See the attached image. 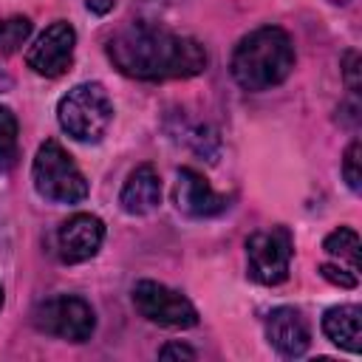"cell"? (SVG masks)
I'll list each match as a JSON object with an SVG mask.
<instances>
[{"label": "cell", "instance_id": "1", "mask_svg": "<svg viewBox=\"0 0 362 362\" xmlns=\"http://www.w3.org/2000/svg\"><path fill=\"white\" fill-rule=\"evenodd\" d=\"M107 59L130 79H189L206 71V48L195 37L175 34L147 20L127 23L107 40Z\"/></svg>", "mask_w": 362, "mask_h": 362}, {"label": "cell", "instance_id": "2", "mask_svg": "<svg viewBox=\"0 0 362 362\" xmlns=\"http://www.w3.org/2000/svg\"><path fill=\"white\" fill-rule=\"evenodd\" d=\"M294 42L280 25H260L240 37L232 51V79L252 93L277 88L294 71Z\"/></svg>", "mask_w": 362, "mask_h": 362}, {"label": "cell", "instance_id": "3", "mask_svg": "<svg viewBox=\"0 0 362 362\" xmlns=\"http://www.w3.org/2000/svg\"><path fill=\"white\" fill-rule=\"evenodd\" d=\"M57 119L74 141H99L113 122V102L99 82H79L59 99Z\"/></svg>", "mask_w": 362, "mask_h": 362}, {"label": "cell", "instance_id": "4", "mask_svg": "<svg viewBox=\"0 0 362 362\" xmlns=\"http://www.w3.org/2000/svg\"><path fill=\"white\" fill-rule=\"evenodd\" d=\"M31 181L40 198L51 204H79L88 198V181L82 170L76 167L71 153L54 139L37 147V156L31 164Z\"/></svg>", "mask_w": 362, "mask_h": 362}, {"label": "cell", "instance_id": "5", "mask_svg": "<svg viewBox=\"0 0 362 362\" xmlns=\"http://www.w3.org/2000/svg\"><path fill=\"white\" fill-rule=\"evenodd\" d=\"M31 322L37 331L65 342H88L96 331V314L88 300L76 294H54L34 305Z\"/></svg>", "mask_w": 362, "mask_h": 362}, {"label": "cell", "instance_id": "6", "mask_svg": "<svg viewBox=\"0 0 362 362\" xmlns=\"http://www.w3.org/2000/svg\"><path fill=\"white\" fill-rule=\"evenodd\" d=\"M294 243L286 226L260 229L246 240V269L249 277L263 286H277L288 277Z\"/></svg>", "mask_w": 362, "mask_h": 362}, {"label": "cell", "instance_id": "7", "mask_svg": "<svg viewBox=\"0 0 362 362\" xmlns=\"http://www.w3.org/2000/svg\"><path fill=\"white\" fill-rule=\"evenodd\" d=\"M133 305L136 311L156 325L164 328H192L198 325L195 305L175 288L156 283V280H139L133 286Z\"/></svg>", "mask_w": 362, "mask_h": 362}, {"label": "cell", "instance_id": "8", "mask_svg": "<svg viewBox=\"0 0 362 362\" xmlns=\"http://www.w3.org/2000/svg\"><path fill=\"white\" fill-rule=\"evenodd\" d=\"M74 48H76V31L71 23L57 20L51 23L28 48L25 62L34 74L45 76V79H57L62 74L71 71L74 65Z\"/></svg>", "mask_w": 362, "mask_h": 362}, {"label": "cell", "instance_id": "9", "mask_svg": "<svg viewBox=\"0 0 362 362\" xmlns=\"http://www.w3.org/2000/svg\"><path fill=\"white\" fill-rule=\"evenodd\" d=\"M105 240V223L90 212H76L57 229V255L62 263H85L90 260Z\"/></svg>", "mask_w": 362, "mask_h": 362}, {"label": "cell", "instance_id": "10", "mask_svg": "<svg viewBox=\"0 0 362 362\" xmlns=\"http://www.w3.org/2000/svg\"><path fill=\"white\" fill-rule=\"evenodd\" d=\"M263 331H266V339L269 345L280 354V356H303L311 345V328H308V320L303 317L300 308H291V305H277L266 314V322H263Z\"/></svg>", "mask_w": 362, "mask_h": 362}, {"label": "cell", "instance_id": "11", "mask_svg": "<svg viewBox=\"0 0 362 362\" xmlns=\"http://www.w3.org/2000/svg\"><path fill=\"white\" fill-rule=\"evenodd\" d=\"M175 204L189 218H212V215H221L223 209H229V198L215 192L209 187V181L192 167H181L178 170Z\"/></svg>", "mask_w": 362, "mask_h": 362}, {"label": "cell", "instance_id": "12", "mask_svg": "<svg viewBox=\"0 0 362 362\" xmlns=\"http://www.w3.org/2000/svg\"><path fill=\"white\" fill-rule=\"evenodd\" d=\"M119 204L127 215H150L161 204V178L153 164H139L124 178Z\"/></svg>", "mask_w": 362, "mask_h": 362}, {"label": "cell", "instance_id": "13", "mask_svg": "<svg viewBox=\"0 0 362 362\" xmlns=\"http://www.w3.org/2000/svg\"><path fill=\"white\" fill-rule=\"evenodd\" d=\"M322 334L342 351L359 354L362 348V308L359 305H334L322 317Z\"/></svg>", "mask_w": 362, "mask_h": 362}, {"label": "cell", "instance_id": "14", "mask_svg": "<svg viewBox=\"0 0 362 362\" xmlns=\"http://www.w3.org/2000/svg\"><path fill=\"white\" fill-rule=\"evenodd\" d=\"M322 249L331 257H337L339 263L345 260L351 272H359V235H356V229L339 226V229L328 232L325 240H322Z\"/></svg>", "mask_w": 362, "mask_h": 362}, {"label": "cell", "instance_id": "15", "mask_svg": "<svg viewBox=\"0 0 362 362\" xmlns=\"http://www.w3.org/2000/svg\"><path fill=\"white\" fill-rule=\"evenodd\" d=\"M20 141H17V116L11 107L0 105V173H8L17 164Z\"/></svg>", "mask_w": 362, "mask_h": 362}, {"label": "cell", "instance_id": "16", "mask_svg": "<svg viewBox=\"0 0 362 362\" xmlns=\"http://www.w3.org/2000/svg\"><path fill=\"white\" fill-rule=\"evenodd\" d=\"M31 37V20L23 14L0 20V54H14Z\"/></svg>", "mask_w": 362, "mask_h": 362}, {"label": "cell", "instance_id": "17", "mask_svg": "<svg viewBox=\"0 0 362 362\" xmlns=\"http://www.w3.org/2000/svg\"><path fill=\"white\" fill-rule=\"evenodd\" d=\"M359 164H362V144H359V139H354L348 144L345 156H342V178H345V184L354 192L362 189V170H359Z\"/></svg>", "mask_w": 362, "mask_h": 362}, {"label": "cell", "instance_id": "18", "mask_svg": "<svg viewBox=\"0 0 362 362\" xmlns=\"http://www.w3.org/2000/svg\"><path fill=\"white\" fill-rule=\"evenodd\" d=\"M320 274L328 280V283H334V286H339V288H356V272H351V269H342V263H322L320 266Z\"/></svg>", "mask_w": 362, "mask_h": 362}, {"label": "cell", "instance_id": "19", "mask_svg": "<svg viewBox=\"0 0 362 362\" xmlns=\"http://www.w3.org/2000/svg\"><path fill=\"white\" fill-rule=\"evenodd\" d=\"M342 76L348 85V93H359V54L348 51L342 59Z\"/></svg>", "mask_w": 362, "mask_h": 362}, {"label": "cell", "instance_id": "20", "mask_svg": "<svg viewBox=\"0 0 362 362\" xmlns=\"http://www.w3.org/2000/svg\"><path fill=\"white\" fill-rule=\"evenodd\" d=\"M158 356L161 359H195L198 354L184 342H167L164 348H158Z\"/></svg>", "mask_w": 362, "mask_h": 362}, {"label": "cell", "instance_id": "21", "mask_svg": "<svg viewBox=\"0 0 362 362\" xmlns=\"http://www.w3.org/2000/svg\"><path fill=\"white\" fill-rule=\"evenodd\" d=\"M116 6V0H88V11H93V14H107L110 8Z\"/></svg>", "mask_w": 362, "mask_h": 362}, {"label": "cell", "instance_id": "22", "mask_svg": "<svg viewBox=\"0 0 362 362\" xmlns=\"http://www.w3.org/2000/svg\"><path fill=\"white\" fill-rule=\"evenodd\" d=\"M11 85H14V79L0 68V93H6V90H11Z\"/></svg>", "mask_w": 362, "mask_h": 362}, {"label": "cell", "instance_id": "23", "mask_svg": "<svg viewBox=\"0 0 362 362\" xmlns=\"http://www.w3.org/2000/svg\"><path fill=\"white\" fill-rule=\"evenodd\" d=\"M3 300H6V297H3V286H0V308H3Z\"/></svg>", "mask_w": 362, "mask_h": 362}, {"label": "cell", "instance_id": "24", "mask_svg": "<svg viewBox=\"0 0 362 362\" xmlns=\"http://www.w3.org/2000/svg\"><path fill=\"white\" fill-rule=\"evenodd\" d=\"M331 3H339V6H345V3H351V0H331Z\"/></svg>", "mask_w": 362, "mask_h": 362}]
</instances>
